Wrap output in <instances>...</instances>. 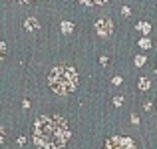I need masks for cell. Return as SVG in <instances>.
<instances>
[{
  "label": "cell",
  "mask_w": 157,
  "mask_h": 149,
  "mask_svg": "<svg viewBox=\"0 0 157 149\" xmlns=\"http://www.w3.org/2000/svg\"><path fill=\"white\" fill-rule=\"evenodd\" d=\"M34 143L42 149H62L70 139V129L64 117L60 115H42L32 127Z\"/></svg>",
  "instance_id": "cell-1"
},
{
  "label": "cell",
  "mask_w": 157,
  "mask_h": 149,
  "mask_svg": "<svg viewBox=\"0 0 157 149\" xmlns=\"http://www.w3.org/2000/svg\"><path fill=\"white\" fill-rule=\"evenodd\" d=\"M48 84H50L54 94L66 96V94H72L76 90L78 74L72 66H56V68H52L50 76H48Z\"/></svg>",
  "instance_id": "cell-2"
},
{
  "label": "cell",
  "mask_w": 157,
  "mask_h": 149,
  "mask_svg": "<svg viewBox=\"0 0 157 149\" xmlns=\"http://www.w3.org/2000/svg\"><path fill=\"white\" fill-rule=\"evenodd\" d=\"M104 149H137L135 143L131 141L129 137H123V135H115V137L107 139Z\"/></svg>",
  "instance_id": "cell-3"
},
{
  "label": "cell",
  "mask_w": 157,
  "mask_h": 149,
  "mask_svg": "<svg viewBox=\"0 0 157 149\" xmlns=\"http://www.w3.org/2000/svg\"><path fill=\"white\" fill-rule=\"evenodd\" d=\"M96 32L98 36H101V38H107V36L113 32V24H111L109 18H100L96 22Z\"/></svg>",
  "instance_id": "cell-4"
},
{
  "label": "cell",
  "mask_w": 157,
  "mask_h": 149,
  "mask_svg": "<svg viewBox=\"0 0 157 149\" xmlns=\"http://www.w3.org/2000/svg\"><path fill=\"white\" fill-rule=\"evenodd\" d=\"M24 28H26V30L28 32H32V30H38V20H36V18H28L26 20V22H24Z\"/></svg>",
  "instance_id": "cell-5"
},
{
  "label": "cell",
  "mask_w": 157,
  "mask_h": 149,
  "mask_svg": "<svg viewBox=\"0 0 157 149\" xmlns=\"http://www.w3.org/2000/svg\"><path fill=\"white\" fill-rule=\"evenodd\" d=\"M60 26H62V32H64V34H72L74 32V24L72 22H62Z\"/></svg>",
  "instance_id": "cell-6"
},
{
  "label": "cell",
  "mask_w": 157,
  "mask_h": 149,
  "mask_svg": "<svg viewBox=\"0 0 157 149\" xmlns=\"http://www.w3.org/2000/svg\"><path fill=\"white\" fill-rule=\"evenodd\" d=\"M137 30H141L143 34H149L151 26H149V24H147V22H139V24H137Z\"/></svg>",
  "instance_id": "cell-7"
},
{
  "label": "cell",
  "mask_w": 157,
  "mask_h": 149,
  "mask_svg": "<svg viewBox=\"0 0 157 149\" xmlns=\"http://www.w3.org/2000/svg\"><path fill=\"white\" fill-rule=\"evenodd\" d=\"M80 2L88 4V6H98V4H104V2H107V0H80Z\"/></svg>",
  "instance_id": "cell-8"
},
{
  "label": "cell",
  "mask_w": 157,
  "mask_h": 149,
  "mask_svg": "<svg viewBox=\"0 0 157 149\" xmlns=\"http://www.w3.org/2000/svg\"><path fill=\"white\" fill-rule=\"evenodd\" d=\"M139 90H149V80H147V78H141V80H139Z\"/></svg>",
  "instance_id": "cell-9"
},
{
  "label": "cell",
  "mask_w": 157,
  "mask_h": 149,
  "mask_svg": "<svg viewBox=\"0 0 157 149\" xmlns=\"http://www.w3.org/2000/svg\"><path fill=\"white\" fill-rule=\"evenodd\" d=\"M4 54H6V44L0 40V62H2V58H4Z\"/></svg>",
  "instance_id": "cell-10"
},
{
  "label": "cell",
  "mask_w": 157,
  "mask_h": 149,
  "mask_svg": "<svg viewBox=\"0 0 157 149\" xmlns=\"http://www.w3.org/2000/svg\"><path fill=\"white\" fill-rule=\"evenodd\" d=\"M139 46H141V48H149L151 46V44H149V40H147V38H141V40H139Z\"/></svg>",
  "instance_id": "cell-11"
},
{
  "label": "cell",
  "mask_w": 157,
  "mask_h": 149,
  "mask_svg": "<svg viewBox=\"0 0 157 149\" xmlns=\"http://www.w3.org/2000/svg\"><path fill=\"white\" fill-rule=\"evenodd\" d=\"M113 103H115V107H119V105L123 103V97H121V96H115V97H113Z\"/></svg>",
  "instance_id": "cell-12"
},
{
  "label": "cell",
  "mask_w": 157,
  "mask_h": 149,
  "mask_svg": "<svg viewBox=\"0 0 157 149\" xmlns=\"http://www.w3.org/2000/svg\"><path fill=\"white\" fill-rule=\"evenodd\" d=\"M143 64H145V58H143V56H137V58H135V66H143Z\"/></svg>",
  "instance_id": "cell-13"
},
{
  "label": "cell",
  "mask_w": 157,
  "mask_h": 149,
  "mask_svg": "<svg viewBox=\"0 0 157 149\" xmlns=\"http://www.w3.org/2000/svg\"><path fill=\"white\" fill-rule=\"evenodd\" d=\"M131 123H135V125L139 123V117H137V115H131Z\"/></svg>",
  "instance_id": "cell-14"
},
{
  "label": "cell",
  "mask_w": 157,
  "mask_h": 149,
  "mask_svg": "<svg viewBox=\"0 0 157 149\" xmlns=\"http://www.w3.org/2000/svg\"><path fill=\"white\" fill-rule=\"evenodd\" d=\"M121 14H123V16H129V8H127V6L121 8Z\"/></svg>",
  "instance_id": "cell-15"
},
{
  "label": "cell",
  "mask_w": 157,
  "mask_h": 149,
  "mask_svg": "<svg viewBox=\"0 0 157 149\" xmlns=\"http://www.w3.org/2000/svg\"><path fill=\"white\" fill-rule=\"evenodd\" d=\"M113 84H115V86H119V84H121V78L115 76V78H113Z\"/></svg>",
  "instance_id": "cell-16"
},
{
  "label": "cell",
  "mask_w": 157,
  "mask_h": 149,
  "mask_svg": "<svg viewBox=\"0 0 157 149\" xmlns=\"http://www.w3.org/2000/svg\"><path fill=\"white\" fill-rule=\"evenodd\" d=\"M22 107H24V109H28V107H30V101H28V99H24V101H22Z\"/></svg>",
  "instance_id": "cell-17"
},
{
  "label": "cell",
  "mask_w": 157,
  "mask_h": 149,
  "mask_svg": "<svg viewBox=\"0 0 157 149\" xmlns=\"http://www.w3.org/2000/svg\"><path fill=\"white\" fill-rule=\"evenodd\" d=\"M2 141H4V129L0 127V143H2Z\"/></svg>",
  "instance_id": "cell-18"
},
{
  "label": "cell",
  "mask_w": 157,
  "mask_h": 149,
  "mask_svg": "<svg viewBox=\"0 0 157 149\" xmlns=\"http://www.w3.org/2000/svg\"><path fill=\"white\" fill-rule=\"evenodd\" d=\"M16 2H22V4H28V2H32V0H16Z\"/></svg>",
  "instance_id": "cell-19"
}]
</instances>
